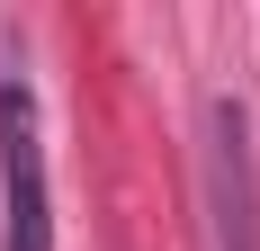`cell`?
<instances>
[{"instance_id": "obj_1", "label": "cell", "mask_w": 260, "mask_h": 251, "mask_svg": "<svg viewBox=\"0 0 260 251\" xmlns=\"http://www.w3.org/2000/svg\"><path fill=\"white\" fill-rule=\"evenodd\" d=\"M0 251H54V179L27 72L0 81Z\"/></svg>"}, {"instance_id": "obj_2", "label": "cell", "mask_w": 260, "mask_h": 251, "mask_svg": "<svg viewBox=\"0 0 260 251\" xmlns=\"http://www.w3.org/2000/svg\"><path fill=\"white\" fill-rule=\"evenodd\" d=\"M207 233L215 251H260V179H251V125L234 99H207Z\"/></svg>"}]
</instances>
